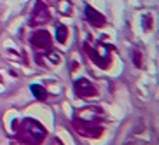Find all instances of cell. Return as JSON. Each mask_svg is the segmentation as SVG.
<instances>
[{"mask_svg":"<svg viewBox=\"0 0 159 145\" xmlns=\"http://www.w3.org/2000/svg\"><path fill=\"white\" fill-rule=\"evenodd\" d=\"M96 116H102L100 108L89 107V108H82L80 112H77L72 119L74 129L79 135L86 136V138H98L103 133V126L96 121Z\"/></svg>","mask_w":159,"mask_h":145,"instance_id":"cell-1","label":"cell"},{"mask_svg":"<svg viewBox=\"0 0 159 145\" xmlns=\"http://www.w3.org/2000/svg\"><path fill=\"white\" fill-rule=\"evenodd\" d=\"M14 135L19 142L26 145H40L47 136L46 128L35 119H23L21 122H14Z\"/></svg>","mask_w":159,"mask_h":145,"instance_id":"cell-2","label":"cell"},{"mask_svg":"<svg viewBox=\"0 0 159 145\" xmlns=\"http://www.w3.org/2000/svg\"><path fill=\"white\" fill-rule=\"evenodd\" d=\"M51 19V14H49V9L46 7L42 0H37L35 5H33L32 11V18H30V26H42L47 21Z\"/></svg>","mask_w":159,"mask_h":145,"instance_id":"cell-3","label":"cell"},{"mask_svg":"<svg viewBox=\"0 0 159 145\" xmlns=\"http://www.w3.org/2000/svg\"><path fill=\"white\" fill-rule=\"evenodd\" d=\"M74 91L77 96H80V98H93V96H96L98 94V91H96V88L93 86V82H89L88 79H79L74 82Z\"/></svg>","mask_w":159,"mask_h":145,"instance_id":"cell-4","label":"cell"},{"mask_svg":"<svg viewBox=\"0 0 159 145\" xmlns=\"http://www.w3.org/2000/svg\"><path fill=\"white\" fill-rule=\"evenodd\" d=\"M84 14H86V19H88L93 26H105V23H107L105 16H103L102 12H98L96 9H93L91 5H86L84 7Z\"/></svg>","mask_w":159,"mask_h":145,"instance_id":"cell-5","label":"cell"},{"mask_svg":"<svg viewBox=\"0 0 159 145\" xmlns=\"http://www.w3.org/2000/svg\"><path fill=\"white\" fill-rule=\"evenodd\" d=\"M32 44L35 47H40V49H49L52 44V39L46 30H40V32H35L32 35Z\"/></svg>","mask_w":159,"mask_h":145,"instance_id":"cell-6","label":"cell"},{"mask_svg":"<svg viewBox=\"0 0 159 145\" xmlns=\"http://www.w3.org/2000/svg\"><path fill=\"white\" fill-rule=\"evenodd\" d=\"M86 52H88V56L91 58V60L96 63V65L100 66V68H107L108 65H110V60H105V58H102V54H100L96 49H93V47L89 46V44H86Z\"/></svg>","mask_w":159,"mask_h":145,"instance_id":"cell-7","label":"cell"},{"mask_svg":"<svg viewBox=\"0 0 159 145\" xmlns=\"http://www.w3.org/2000/svg\"><path fill=\"white\" fill-rule=\"evenodd\" d=\"M32 93L35 94V98H39V100H47V91L42 88V86H37V84H33L32 86Z\"/></svg>","mask_w":159,"mask_h":145,"instance_id":"cell-8","label":"cell"},{"mask_svg":"<svg viewBox=\"0 0 159 145\" xmlns=\"http://www.w3.org/2000/svg\"><path fill=\"white\" fill-rule=\"evenodd\" d=\"M58 9H60L61 14H65V16L72 14V5H70V2H66V0H58Z\"/></svg>","mask_w":159,"mask_h":145,"instance_id":"cell-9","label":"cell"},{"mask_svg":"<svg viewBox=\"0 0 159 145\" xmlns=\"http://www.w3.org/2000/svg\"><path fill=\"white\" fill-rule=\"evenodd\" d=\"M66 35H68L66 26H65V25H58V26H56V40H58V42H65Z\"/></svg>","mask_w":159,"mask_h":145,"instance_id":"cell-10","label":"cell"}]
</instances>
